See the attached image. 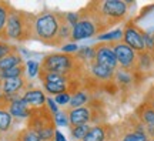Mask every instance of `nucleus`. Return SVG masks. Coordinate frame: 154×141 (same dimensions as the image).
<instances>
[{
  "label": "nucleus",
  "mask_w": 154,
  "mask_h": 141,
  "mask_svg": "<svg viewBox=\"0 0 154 141\" xmlns=\"http://www.w3.org/2000/svg\"><path fill=\"white\" fill-rule=\"evenodd\" d=\"M20 64H24V61H23V57L19 53V50H16V51H11V53H9L7 56H5L3 59L0 60V70L5 71Z\"/></svg>",
  "instance_id": "19"
},
{
  "label": "nucleus",
  "mask_w": 154,
  "mask_h": 141,
  "mask_svg": "<svg viewBox=\"0 0 154 141\" xmlns=\"http://www.w3.org/2000/svg\"><path fill=\"white\" fill-rule=\"evenodd\" d=\"M24 76H26V64L16 66V67H13V69H9V70L3 71V80L16 78V77H24Z\"/></svg>",
  "instance_id": "24"
},
{
  "label": "nucleus",
  "mask_w": 154,
  "mask_h": 141,
  "mask_svg": "<svg viewBox=\"0 0 154 141\" xmlns=\"http://www.w3.org/2000/svg\"><path fill=\"white\" fill-rule=\"evenodd\" d=\"M7 100H9L7 110H9V113L11 114L13 118H29L32 109L29 107V104L22 97L7 98Z\"/></svg>",
  "instance_id": "14"
},
{
  "label": "nucleus",
  "mask_w": 154,
  "mask_h": 141,
  "mask_svg": "<svg viewBox=\"0 0 154 141\" xmlns=\"http://www.w3.org/2000/svg\"><path fill=\"white\" fill-rule=\"evenodd\" d=\"M26 73H27L29 78H34L36 76H38V73H40V63L34 61V60H29L26 63Z\"/></svg>",
  "instance_id": "26"
},
{
  "label": "nucleus",
  "mask_w": 154,
  "mask_h": 141,
  "mask_svg": "<svg viewBox=\"0 0 154 141\" xmlns=\"http://www.w3.org/2000/svg\"><path fill=\"white\" fill-rule=\"evenodd\" d=\"M107 141H111V137H110V140H107Z\"/></svg>",
  "instance_id": "38"
},
{
  "label": "nucleus",
  "mask_w": 154,
  "mask_h": 141,
  "mask_svg": "<svg viewBox=\"0 0 154 141\" xmlns=\"http://www.w3.org/2000/svg\"><path fill=\"white\" fill-rule=\"evenodd\" d=\"M86 66H83L73 54L64 53H51L44 56L40 63V71L56 73L61 76L82 80L86 76Z\"/></svg>",
  "instance_id": "3"
},
{
  "label": "nucleus",
  "mask_w": 154,
  "mask_h": 141,
  "mask_svg": "<svg viewBox=\"0 0 154 141\" xmlns=\"http://www.w3.org/2000/svg\"><path fill=\"white\" fill-rule=\"evenodd\" d=\"M13 140L14 141H42L38 138L37 134L34 131L29 130L27 127L22 128L19 133H16V136H13Z\"/></svg>",
  "instance_id": "23"
},
{
  "label": "nucleus",
  "mask_w": 154,
  "mask_h": 141,
  "mask_svg": "<svg viewBox=\"0 0 154 141\" xmlns=\"http://www.w3.org/2000/svg\"><path fill=\"white\" fill-rule=\"evenodd\" d=\"M64 17H66V22L72 27H74L79 22V13H64Z\"/></svg>",
  "instance_id": "31"
},
{
  "label": "nucleus",
  "mask_w": 154,
  "mask_h": 141,
  "mask_svg": "<svg viewBox=\"0 0 154 141\" xmlns=\"http://www.w3.org/2000/svg\"><path fill=\"white\" fill-rule=\"evenodd\" d=\"M111 46L114 50L119 69L124 71H130V73H137V53L130 49L127 44L123 43L121 40L113 41Z\"/></svg>",
  "instance_id": "8"
},
{
  "label": "nucleus",
  "mask_w": 154,
  "mask_h": 141,
  "mask_svg": "<svg viewBox=\"0 0 154 141\" xmlns=\"http://www.w3.org/2000/svg\"><path fill=\"white\" fill-rule=\"evenodd\" d=\"M26 127L29 130L34 131L42 141H54V117L46 106L40 109H32Z\"/></svg>",
  "instance_id": "5"
},
{
  "label": "nucleus",
  "mask_w": 154,
  "mask_h": 141,
  "mask_svg": "<svg viewBox=\"0 0 154 141\" xmlns=\"http://www.w3.org/2000/svg\"><path fill=\"white\" fill-rule=\"evenodd\" d=\"M7 106H9V100L5 97V101L0 104V136L9 134L14 127V118L9 113Z\"/></svg>",
  "instance_id": "16"
},
{
  "label": "nucleus",
  "mask_w": 154,
  "mask_h": 141,
  "mask_svg": "<svg viewBox=\"0 0 154 141\" xmlns=\"http://www.w3.org/2000/svg\"><path fill=\"white\" fill-rule=\"evenodd\" d=\"M5 101V96H3V93H2V84H0V104Z\"/></svg>",
  "instance_id": "33"
},
{
  "label": "nucleus",
  "mask_w": 154,
  "mask_h": 141,
  "mask_svg": "<svg viewBox=\"0 0 154 141\" xmlns=\"http://www.w3.org/2000/svg\"><path fill=\"white\" fill-rule=\"evenodd\" d=\"M131 6V2L126 0H94L86 7L97 19L104 33H107L113 26L126 22Z\"/></svg>",
  "instance_id": "1"
},
{
  "label": "nucleus",
  "mask_w": 154,
  "mask_h": 141,
  "mask_svg": "<svg viewBox=\"0 0 154 141\" xmlns=\"http://www.w3.org/2000/svg\"><path fill=\"white\" fill-rule=\"evenodd\" d=\"M90 124H82V125H73L69 127L70 128V136L74 141H82L84 137L87 136L88 130H90Z\"/></svg>",
  "instance_id": "21"
},
{
  "label": "nucleus",
  "mask_w": 154,
  "mask_h": 141,
  "mask_svg": "<svg viewBox=\"0 0 154 141\" xmlns=\"http://www.w3.org/2000/svg\"><path fill=\"white\" fill-rule=\"evenodd\" d=\"M7 141H14V140H13V137H10V138H7Z\"/></svg>",
  "instance_id": "35"
},
{
  "label": "nucleus",
  "mask_w": 154,
  "mask_h": 141,
  "mask_svg": "<svg viewBox=\"0 0 154 141\" xmlns=\"http://www.w3.org/2000/svg\"><path fill=\"white\" fill-rule=\"evenodd\" d=\"M61 53H64V54H76L77 51H79V46L76 43H66L64 46H61Z\"/></svg>",
  "instance_id": "29"
},
{
  "label": "nucleus",
  "mask_w": 154,
  "mask_h": 141,
  "mask_svg": "<svg viewBox=\"0 0 154 141\" xmlns=\"http://www.w3.org/2000/svg\"><path fill=\"white\" fill-rule=\"evenodd\" d=\"M77 13H79V22L73 27L72 38H70L72 43L104 34V30L101 29L100 23L97 22V19L91 14V11L88 10L87 7H83L82 10H79Z\"/></svg>",
  "instance_id": "7"
},
{
  "label": "nucleus",
  "mask_w": 154,
  "mask_h": 141,
  "mask_svg": "<svg viewBox=\"0 0 154 141\" xmlns=\"http://www.w3.org/2000/svg\"><path fill=\"white\" fill-rule=\"evenodd\" d=\"M93 100V96L88 90L87 87H82L80 90H77L76 93L72 94V98H70V103L67 106V110H73V109H79V107H83L88 104Z\"/></svg>",
  "instance_id": "17"
},
{
  "label": "nucleus",
  "mask_w": 154,
  "mask_h": 141,
  "mask_svg": "<svg viewBox=\"0 0 154 141\" xmlns=\"http://www.w3.org/2000/svg\"><path fill=\"white\" fill-rule=\"evenodd\" d=\"M34 16L24 10H19L11 6L6 23V41H17L24 43L29 40H34Z\"/></svg>",
  "instance_id": "2"
},
{
  "label": "nucleus",
  "mask_w": 154,
  "mask_h": 141,
  "mask_svg": "<svg viewBox=\"0 0 154 141\" xmlns=\"http://www.w3.org/2000/svg\"><path fill=\"white\" fill-rule=\"evenodd\" d=\"M46 107L49 109V111L53 114V115H54V114L59 111V106L56 104L54 98H51V97H47V98H46Z\"/></svg>",
  "instance_id": "30"
},
{
  "label": "nucleus",
  "mask_w": 154,
  "mask_h": 141,
  "mask_svg": "<svg viewBox=\"0 0 154 141\" xmlns=\"http://www.w3.org/2000/svg\"><path fill=\"white\" fill-rule=\"evenodd\" d=\"M22 98L29 104L30 109H40L46 106V94L40 88H29L27 91H24Z\"/></svg>",
  "instance_id": "15"
},
{
  "label": "nucleus",
  "mask_w": 154,
  "mask_h": 141,
  "mask_svg": "<svg viewBox=\"0 0 154 141\" xmlns=\"http://www.w3.org/2000/svg\"><path fill=\"white\" fill-rule=\"evenodd\" d=\"M111 131H113V125L107 124V123L91 125L87 136L84 137L82 141H107L110 140Z\"/></svg>",
  "instance_id": "13"
},
{
  "label": "nucleus",
  "mask_w": 154,
  "mask_h": 141,
  "mask_svg": "<svg viewBox=\"0 0 154 141\" xmlns=\"http://www.w3.org/2000/svg\"><path fill=\"white\" fill-rule=\"evenodd\" d=\"M54 141H67V140L64 138V136L61 134L60 131L56 130V133H54Z\"/></svg>",
  "instance_id": "32"
},
{
  "label": "nucleus",
  "mask_w": 154,
  "mask_h": 141,
  "mask_svg": "<svg viewBox=\"0 0 154 141\" xmlns=\"http://www.w3.org/2000/svg\"><path fill=\"white\" fill-rule=\"evenodd\" d=\"M144 33L146 32L141 27H138L134 22H126L124 26H123V38H121V41L127 44L136 53H143V51H146Z\"/></svg>",
  "instance_id": "9"
},
{
  "label": "nucleus",
  "mask_w": 154,
  "mask_h": 141,
  "mask_svg": "<svg viewBox=\"0 0 154 141\" xmlns=\"http://www.w3.org/2000/svg\"><path fill=\"white\" fill-rule=\"evenodd\" d=\"M88 67V71L93 78H96L97 81L100 83H110L114 81V71L107 69V67H103V66H99L96 63H91Z\"/></svg>",
  "instance_id": "18"
},
{
  "label": "nucleus",
  "mask_w": 154,
  "mask_h": 141,
  "mask_svg": "<svg viewBox=\"0 0 154 141\" xmlns=\"http://www.w3.org/2000/svg\"><path fill=\"white\" fill-rule=\"evenodd\" d=\"M147 141H154V138H149V140H147Z\"/></svg>",
  "instance_id": "37"
},
{
  "label": "nucleus",
  "mask_w": 154,
  "mask_h": 141,
  "mask_svg": "<svg viewBox=\"0 0 154 141\" xmlns=\"http://www.w3.org/2000/svg\"><path fill=\"white\" fill-rule=\"evenodd\" d=\"M54 117V124L56 125H61V127H64V125H70V121H69V113H67V110H59L57 113L53 115Z\"/></svg>",
  "instance_id": "25"
},
{
  "label": "nucleus",
  "mask_w": 154,
  "mask_h": 141,
  "mask_svg": "<svg viewBox=\"0 0 154 141\" xmlns=\"http://www.w3.org/2000/svg\"><path fill=\"white\" fill-rule=\"evenodd\" d=\"M99 41H106V43H113V41H120L123 38V29H116V30H111V32H107L104 34H100L97 36Z\"/></svg>",
  "instance_id": "22"
},
{
  "label": "nucleus",
  "mask_w": 154,
  "mask_h": 141,
  "mask_svg": "<svg viewBox=\"0 0 154 141\" xmlns=\"http://www.w3.org/2000/svg\"><path fill=\"white\" fill-rule=\"evenodd\" d=\"M10 9H11V5L9 2L0 0V40H3V41H6L5 30H6V23H7V17H9Z\"/></svg>",
  "instance_id": "20"
},
{
  "label": "nucleus",
  "mask_w": 154,
  "mask_h": 141,
  "mask_svg": "<svg viewBox=\"0 0 154 141\" xmlns=\"http://www.w3.org/2000/svg\"><path fill=\"white\" fill-rule=\"evenodd\" d=\"M70 98H72V94L69 91L61 93V94H57L54 97V101L57 106H61V107H67L69 103H70Z\"/></svg>",
  "instance_id": "28"
},
{
  "label": "nucleus",
  "mask_w": 154,
  "mask_h": 141,
  "mask_svg": "<svg viewBox=\"0 0 154 141\" xmlns=\"http://www.w3.org/2000/svg\"><path fill=\"white\" fill-rule=\"evenodd\" d=\"M93 47H94V63L96 64L107 67V69H110L113 71H116L119 69L117 59H116L114 50H113L111 43L101 41V43L94 44Z\"/></svg>",
  "instance_id": "10"
},
{
  "label": "nucleus",
  "mask_w": 154,
  "mask_h": 141,
  "mask_svg": "<svg viewBox=\"0 0 154 141\" xmlns=\"http://www.w3.org/2000/svg\"><path fill=\"white\" fill-rule=\"evenodd\" d=\"M111 133H113V131H111ZM111 141H117V140H114V138H113V136H111Z\"/></svg>",
  "instance_id": "36"
},
{
  "label": "nucleus",
  "mask_w": 154,
  "mask_h": 141,
  "mask_svg": "<svg viewBox=\"0 0 154 141\" xmlns=\"http://www.w3.org/2000/svg\"><path fill=\"white\" fill-rule=\"evenodd\" d=\"M30 88V83L24 77H16V78H7L2 83V93L6 98L22 97L24 91Z\"/></svg>",
  "instance_id": "11"
},
{
  "label": "nucleus",
  "mask_w": 154,
  "mask_h": 141,
  "mask_svg": "<svg viewBox=\"0 0 154 141\" xmlns=\"http://www.w3.org/2000/svg\"><path fill=\"white\" fill-rule=\"evenodd\" d=\"M67 113H69V121H70L69 127L82 125V124L96 125L106 123L104 106H103V103H100V101L94 100V98L88 104L83 106V107L67 110Z\"/></svg>",
  "instance_id": "6"
},
{
  "label": "nucleus",
  "mask_w": 154,
  "mask_h": 141,
  "mask_svg": "<svg viewBox=\"0 0 154 141\" xmlns=\"http://www.w3.org/2000/svg\"><path fill=\"white\" fill-rule=\"evenodd\" d=\"M64 13L46 10L34 16V40L57 47V36Z\"/></svg>",
  "instance_id": "4"
},
{
  "label": "nucleus",
  "mask_w": 154,
  "mask_h": 141,
  "mask_svg": "<svg viewBox=\"0 0 154 141\" xmlns=\"http://www.w3.org/2000/svg\"><path fill=\"white\" fill-rule=\"evenodd\" d=\"M134 115L143 124L147 137L149 138H154V107H151L149 103L143 101L136 109Z\"/></svg>",
  "instance_id": "12"
},
{
  "label": "nucleus",
  "mask_w": 154,
  "mask_h": 141,
  "mask_svg": "<svg viewBox=\"0 0 154 141\" xmlns=\"http://www.w3.org/2000/svg\"><path fill=\"white\" fill-rule=\"evenodd\" d=\"M16 50H19V49H17L14 44H9L7 41L0 40V60L3 59L5 56H7L9 53H11V51H16Z\"/></svg>",
  "instance_id": "27"
},
{
  "label": "nucleus",
  "mask_w": 154,
  "mask_h": 141,
  "mask_svg": "<svg viewBox=\"0 0 154 141\" xmlns=\"http://www.w3.org/2000/svg\"><path fill=\"white\" fill-rule=\"evenodd\" d=\"M0 141H7V140H6V138H5L3 136H0Z\"/></svg>",
  "instance_id": "34"
}]
</instances>
